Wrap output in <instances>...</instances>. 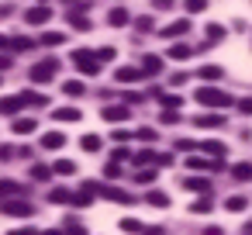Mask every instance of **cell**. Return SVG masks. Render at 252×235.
<instances>
[{
    "label": "cell",
    "mask_w": 252,
    "mask_h": 235,
    "mask_svg": "<svg viewBox=\"0 0 252 235\" xmlns=\"http://www.w3.org/2000/svg\"><path fill=\"white\" fill-rule=\"evenodd\" d=\"M159 69H162V59L159 56H145L142 59V76H156Z\"/></svg>",
    "instance_id": "obj_18"
},
{
    "label": "cell",
    "mask_w": 252,
    "mask_h": 235,
    "mask_svg": "<svg viewBox=\"0 0 252 235\" xmlns=\"http://www.w3.org/2000/svg\"><path fill=\"white\" fill-rule=\"evenodd\" d=\"M104 173H107V176H118V173H121V166H118V163H107V169H104Z\"/></svg>",
    "instance_id": "obj_51"
},
{
    "label": "cell",
    "mask_w": 252,
    "mask_h": 235,
    "mask_svg": "<svg viewBox=\"0 0 252 235\" xmlns=\"http://www.w3.org/2000/svg\"><path fill=\"white\" fill-rule=\"evenodd\" d=\"M200 235H224V232H221V228H218V225H211V228H204V232H200Z\"/></svg>",
    "instance_id": "obj_54"
},
{
    "label": "cell",
    "mask_w": 252,
    "mask_h": 235,
    "mask_svg": "<svg viewBox=\"0 0 252 235\" xmlns=\"http://www.w3.org/2000/svg\"><path fill=\"white\" fill-rule=\"evenodd\" d=\"M94 59H97V63H111V59H114V49H111V45H104V49H97V52H94Z\"/></svg>",
    "instance_id": "obj_38"
},
{
    "label": "cell",
    "mask_w": 252,
    "mask_h": 235,
    "mask_svg": "<svg viewBox=\"0 0 252 235\" xmlns=\"http://www.w3.org/2000/svg\"><path fill=\"white\" fill-rule=\"evenodd\" d=\"M52 173H59V176H73V173H76V163H73V159H59V163L52 166Z\"/></svg>",
    "instance_id": "obj_28"
},
{
    "label": "cell",
    "mask_w": 252,
    "mask_h": 235,
    "mask_svg": "<svg viewBox=\"0 0 252 235\" xmlns=\"http://www.w3.org/2000/svg\"><path fill=\"white\" fill-rule=\"evenodd\" d=\"M131 159H135V166H149V163H156V152H149V149H142V152H135Z\"/></svg>",
    "instance_id": "obj_34"
},
{
    "label": "cell",
    "mask_w": 252,
    "mask_h": 235,
    "mask_svg": "<svg viewBox=\"0 0 252 235\" xmlns=\"http://www.w3.org/2000/svg\"><path fill=\"white\" fill-rule=\"evenodd\" d=\"M245 232H252V221H249V225H245Z\"/></svg>",
    "instance_id": "obj_58"
},
{
    "label": "cell",
    "mask_w": 252,
    "mask_h": 235,
    "mask_svg": "<svg viewBox=\"0 0 252 235\" xmlns=\"http://www.w3.org/2000/svg\"><path fill=\"white\" fill-rule=\"evenodd\" d=\"M187 56H190V45H183V42L169 45V59H187Z\"/></svg>",
    "instance_id": "obj_31"
},
{
    "label": "cell",
    "mask_w": 252,
    "mask_h": 235,
    "mask_svg": "<svg viewBox=\"0 0 252 235\" xmlns=\"http://www.w3.org/2000/svg\"><path fill=\"white\" fill-rule=\"evenodd\" d=\"M100 194H104L107 201H114V204H131V194L121 190V187H100Z\"/></svg>",
    "instance_id": "obj_10"
},
{
    "label": "cell",
    "mask_w": 252,
    "mask_h": 235,
    "mask_svg": "<svg viewBox=\"0 0 252 235\" xmlns=\"http://www.w3.org/2000/svg\"><path fill=\"white\" fill-rule=\"evenodd\" d=\"M63 235H87V232H83V225H80V221H73V218H69V221H63Z\"/></svg>",
    "instance_id": "obj_37"
},
{
    "label": "cell",
    "mask_w": 252,
    "mask_h": 235,
    "mask_svg": "<svg viewBox=\"0 0 252 235\" xmlns=\"http://www.w3.org/2000/svg\"><path fill=\"white\" fill-rule=\"evenodd\" d=\"M111 138L121 145V142H128V138H131V132H125V128H114V132H111Z\"/></svg>",
    "instance_id": "obj_42"
},
{
    "label": "cell",
    "mask_w": 252,
    "mask_h": 235,
    "mask_svg": "<svg viewBox=\"0 0 252 235\" xmlns=\"http://www.w3.org/2000/svg\"><path fill=\"white\" fill-rule=\"evenodd\" d=\"M21 194H25L21 183H14V180H0V201H11V197H21Z\"/></svg>",
    "instance_id": "obj_11"
},
{
    "label": "cell",
    "mask_w": 252,
    "mask_h": 235,
    "mask_svg": "<svg viewBox=\"0 0 252 235\" xmlns=\"http://www.w3.org/2000/svg\"><path fill=\"white\" fill-rule=\"evenodd\" d=\"M190 211H193V214H207V211H211V197H197V201L190 204Z\"/></svg>",
    "instance_id": "obj_36"
},
{
    "label": "cell",
    "mask_w": 252,
    "mask_h": 235,
    "mask_svg": "<svg viewBox=\"0 0 252 235\" xmlns=\"http://www.w3.org/2000/svg\"><path fill=\"white\" fill-rule=\"evenodd\" d=\"M38 235H63V228H49V232H38Z\"/></svg>",
    "instance_id": "obj_56"
},
{
    "label": "cell",
    "mask_w": 252,
    "mask_h": 235,
    "mask_svg": "<svg viewBox=\"0 0 252 235\" xmlns=\"http://www.w3.org/2000/svg\"><path fill=\"white\" fill-rule=\"evenodd\" d=\"M125 159H128V149H121V145H118V149L111 152V163H118V166H121Z\"/></svg>",
    "instance_id": "obj_43"
},
{
    "label": "cell",
    "mask_w": 252,
    "mask_h": 235,
    "mask_svg": "<svg viewBox=\"0 0 252 235\" xmlns=\"http://www.w3.org/2000/svg\"><path fill=\"white\" fill-rule=\"evenodd\" d=\"M231 176H235V180H242V183H245V180H252V163H235V166H231Z\"/></svg>",
    "instance_id": "obj_25"
},
{
    "label": "cell",
    "mask_w": 252,
    "mask_h": 235,
    "mask_svg": "<svg viewBox=\"0 0 252 235\" xmlns=\"http://www.w3.org/2000/svg\"><path fill=\"white\" fill-rule=\"evenodd\" d=\"M235 107H238L242 114H252V97H242V101H235Z\"/></svg>",
    "instance_id": "obj_44"
},
{
    "label": "cell",
    "mask_w": 252,
    "mask_h": 235,
    "mask_svg": "<svg viewBox=\"0 0 252 235\" xmlns=\"http://www.w3.org/2000/svg\"><path fill=\"white\" fill-rule=\"evenodd\" d=\"M183 187H187V190H193V194H204V197L211 194V180H204V176H187V180H183Z\"/></svg>",
    "instance_id": "obj_9"
},
{
    "label": "cell",
    "mask_w": 252,
    "mask_h": 235,
    "mask_svg": "<svg viewBox=\"0 0 252 235\" xmlns=\"http://www.w3.org/2000/svg\"><path fill=\"white\" fill-rule=\"evenodd\" d=\"M135 180H138V183H152V180H156V169H142Z\"/></svg>",
    "instance_id": "obj_46"
},
{
    "label": "cell",
    "mask_w": 252,
    "mask_h": 235,
    "mask_svg": "<svg viewBox=\"0 0 252 235\" xmlns=\"http://www.w3.org/2000/svg\"><path fill=\"white\" fill-rule=\"evenodd\" d=\"M56 69H59V63H56V59H45V63H38V66L32 69V83H49V80L56 76Z\"/></svg>",
    "instance_id": "obj_4"
},
{
    "label": "cell",
    "mask_w": 252,
    "mask_h": 235,
    "mask_svg": "<svg viewBox=\"0 0 252 235\" xmlns=\"http://www.w3.org/2000/svg\"><path fill=\"white\" fill-rule=\"evenodd\" d=\"M38 42H42L45 49H56V45H63V42H66V35H63V32H45Z\"/></svg>",
    "instance_id": "obj_23"
},
{
    "label": "cell",
    "mask_w": 252,
    "mask_h": 235,
    "mask_svg": "<svg viewBox=\"0 0 252 235\" xmlns=\"http://www.w3.org/2000/svg\"><path fill=\"white\" fill-rule=\"evenodd\" d=\"M156 7H159V11H166V7H173V0H156Z\"/></svg>",
    "instance_id": "obj_55"
},
{
    "label": "cell",
    "mask_w": 252,
    "mask_h": 235,
    "mask_svg": "<svg viewBox=\"0 0 252 235\" xmlns=\"http://www.w3.org/2000/svg\"><path fill=\"white\" fill-rule=\"evenodd\" d=\"M4 66H11V59H7V56H0V69H4Z\"/></svg>",
    "instance_id": "obj_57"
},
{
    "label": "cell",
    "mask_w": 252,
    "mask_h": 235,
    "mask_svg": "<svg viewBox=\"0 0 252 235\" xmlns=\"http://www.w3.org/2000/svg\"><path fill=\"white\" fill-rule=\"evenodd\" d=\"M21 107H25V104H21V97H18V94H14V97H0V114H11V118H14Z\"/></svg>",
    "instance_id": "obj_13"
},
{
    "label": "cell",
    "mask_w": 252,
    "mask_h": 235,
    "mask_svg": "<svg viewBox=\"0 0 252 235\" xmlns=\"http://www.w3.org/2000/svg\"><path fill=\"white\" fill-rule=\"evenodd\" d=\"M142 235H162V228H159V225H152V228H142Z\"/></svg>",
    "instance_id": "obj_53"
},
{
    "label": "cell",
    "mask_w": 252,
    "mask_h": 235,
    "mask_svg": "<svg viewBox=\"0 0 252 235\" xmlns=\"http://www.w3.org/2000/svg\"><path fill=\"white\" fill-rule=\"evenodd\" d=\"M80 145H83L87 152H97V149H100V135H83V138H80Z\"/></svg>",
    "instance_id": "obj_33"
},
{
    "label": "cell",
    "mask_w": 252,
    "mask_h": 235,
    "mask_svg": "<svg viewBox=\"0 0 252 235\" xmlns=\"http://www.w3.org/2000/svg\"><path fill=\"white\" fill-rule=\"evenodd\" d=\"M18 97H21V104H28V107H49V97H45V94L25 90V94H18Z\"/></svg>",
    "instance_id": "obj_12"
},
{
    "label": "cell",
    "mask_w": 252,
    "mask_h": 235,
    "mask_svg": "<svg viewBox=\"0 0 252 235\" xmlns=\"http://www.w3.org/2000/svg\"><path fill=\"white\" fill-rule=\"evenodd\" d=\"M138 138H142V142H156V132H152V128H138Z\"/></svg>",
    "instance_id": "obj_48"
},
{
    "label": "cell",
    "mask_w": 252,
    "mask_h": 235,
    "mask_svg": "<svg viewBox=\"0 0 252 235\" xmlns=\"http://www.w3.org/2000/svg\"><path fill=\"white\" fill-rule=\"evenodd\" d=\"M0 211H4V214H11V218H32V214H35V207H32L28 201H21V197L0 201Z\"/></svg>",
    "instance_id": "obj_3"
},
{
    "label": "cell",
    "mask_w": 252,
    "mask_h": 235,
    "mask_svg": "<svg viewBox=\"0 0 252 235\" xmlns=\"http://www.w3.org/2000/svg\"><path fill=\"white\" fill-rule=\"evenodd\" d=\"M135 28H138V32H152V14H149V18H138Z\"/></svg>",
    "instance_id": "obj_45"
},
{
    "label": "cell",
    "mask_w": 252,
    "mask_h": 235,
    "mask_svg": "<svg viewBox=\"0 0 252 235\" xmlns=\"http://www.w3.org/2000/svg\"><path fill=\"white\" fill-rule=\"evenodd\" d=\"M224 211L242 214V211H245V197H228V201H224Z\"/></svg>",
    "instance_id": "obj_32"
},
{
    "label": "cell",
    "mask_w": 252,
    "mask_h": 235,
    "mask_svg": "<svg viewBox=\"0 0 252 235\" xmlns=\"http://www.w3.org/2000/svg\"><path fill=\"white\" fill-rule=\"evenodd\" d=\"M193 97H197V104H200V107H228V104H231V97H228V94H221L218 87H200Z\"/></svg>",
    "instance_id": "obj_1"
},
{
    "label": "cell",
    "mask_w": 252,
    "mask_h": 235,
    "mask_svg": "<svg viewBox=\"0 0 252 235\" xmlns=\"http://www.w3.org/2000/svg\"><path fill=\"white\" fill-rule=\"evenodd\" d=\"M187 83V73H173V87H183Z\"/></svg>",
    "instance_id": "obj_50"
},
{
    "label": "cell",
    "mask_w": 252,
    "mask_h": 235,
    "mask_svg": "<svg viewBox=\"0 0 252 235\" xmlns=\"http://www.w3.org/2000/svg\"><path fill=\"white\" fill-rule=\"evenodd\" d=\"M128 21H131V18H128V11H125V7H114V11L107 14V25H111V28H125Z\"/></svg>",
    "instance_id": "obj_17"
},
{
    "label": "cell",
    "mask_w": 252,
    "mask_h": 235,
    "mask_svg": "<svg viewBox=\"0 0 252 235\" xmlns=\"http://www.w3.org/2000/svg\"><path fill=\"white\" fill-rule=\"evenodd\" d=\"M11 128H14V135H32V132L38 128V121H35V118H14Z\"/></svg>",
    "instance_id": "obj_15"
},
{
    "label": "cell",
    "mask_w": 252,
    "mask_h": 235,
    "mask_svg": "<svg viewBox=\"0 0 252 235\" xmlns=\"http://www.w3.org/2000/svg\"><path fill=\"white\" fill-rule=\"evenodd\" d=\"M187 32H190V21H187V18H180V21H173V25L162 28L166 38H176V35H187Z\"/></svg>",
    "instance_id": "obj_14"
},
{
    "label": "cell",
    "mask_w": 252,
    "mask_h": 235,
    "mask_svg": "<svg viewBox=\"0 0 252 235\" xmlns=\"http://www.w3.org/2000/svg\"><path fill=\"white\" fill-rule=\"evenodd\" d=\"M63 90H66L69 97H80V94H83V83H80V80H66V87H63Z\"/></svg>",
    "instance_id": "obj_39"
},
{
    "label": "cell",
    "mask_w": 252,
    "mask_h": 235,
    "mask_svg": "<svg viewBox=\"0 0 252 235\" xmlns=\"http://www.w3.org/2000/svg\"><path fill=\"white\" fill-rule=\"evenodd\" d=\"M156 97L162 101L166 111H180V107H183V97H173V94H156Z\"/></svg>",
    "instance_id": "obj_27"
},
{
    "label": "cell",
    "mask_w": 252,
    "mask_h": 235,
    "mask_svg": "<svg viewBox=\"0 0 252 235\" xmlns=\"http://www.w3.org/2000/svg\"><path fill=\"white\" fill-rule=\"evenodd\" d=\"M49 176H52V166H42V163L32 166V180H49Z\"/></svg>",
    "instance_id": "obj_35"
},
{
    "label": "cell",
    "mask_w": 252,
    "mask_h": 235,
    "mask_svg": "<svg viewBox=\"0 0 252 235\" xmlns=\"http://www.w3.org/2000/svg\"><path fill=\"white\" fill-rule=\"evenodd\" d=\"M128 114H131L128 104H107V107H104V118H107V121H128Z\"/></svg>",
    "instance_id": "obj_8"
},
{
    "label": "cell",
    "mask_w": 252,
    "mask_h": 235,
    "mask_svg": "<svg viewBox=\"0 0 252 235\" xmlns=\"http://www.w3.org/2000/svg\"><path fill=\"white\" fill-rule=\"evenodd\" d=\"M193 125H197V128H221L224 118H221V114H211V111H200V114L193 118Z\"/></svg>",
    "instance_id": "obj_6"
},
{
    "label": "cell",
    "mask_w": 252,
    "mask_h": 235,
    "mask_svg": "<svg viewBox=\"0 0 252 235\" xmlns=\"http://www.w3.org/2000/svg\"><path fill=\"white\" fill-rule=\"evenodd\" d=\"M52 118H56V121H80V111H76V107H56Z\"/></svg>",
    "instance_id": "obj_24"
},
{
    "label": "cell",
    "mask_w": 252,
    "mask_h": 235,
    "mask_svg": "<svg viewBox=\"0 0 252 235\" xmlns=\"http://www.w3.org/2000/svg\"><path fill=\"white\" fill-rule=\"evenodd\" d=\"M204 35H207V45H218V42L224 38V28H221V25H207Z\"/></svg>",
    "instance_id": "obj_26"
},
{
    "label": "cell",
    "mask_w": 252,
    "mask_h": 235,
    "mask_svg": "<svg viewBox=\"0 0 252 235\" xmlns=\"http://www.w3.org/2000/svg\"><path fill=\"white\" fill-rule=\"evenodd\" d=\"M145 201H149L152 207H166V204H169V197H166L162 190H149V194H145Z\"/></svg>",
    "instance_id": "obj_30"
},
{
    "label": "cell",
    "mask_w": 252,
    "mask_h": 235,
    "mask_svg": "<svg viewBox=\"0 0 252 235\" xmlns=\"http://www.w3.org/2000/svg\"><path fill=\"white\" fill-rule=\"evenodd\" d=\"M42 145H45V149H63V145H66V135H63V132H45V135H42Z\"/></svg>",
    "instance_id": "obj_19"
},
{
    "label": "cell",
    "mask_w": 252,
    "mask_h": 235,
    "mask_svg": "<svg viewBox=\"0 0 252 235\" xmlns=\"http://www.w3.org/2000/svg\"><path fill=\"white\" fill-rule=\"evenodd\" d=\"M121 232H142V221H135V218H121Z\"/></svg>",
    "instance_id": "obj_40"
},
{
    "label": "cell",
    "mask_w": 252,
    "mask_h": 235,
    "mask_svg": "<svg viewBox=\"0 0 252 235\" xmlns=\"http://www.w3.org/2000/svg\"><path fill=\"white\" fill-rule=\"evenodd\" d=\"M49 201H52V204H73V194H69L66 187H56V190L49 194Z\"/></svg>",
    "instance_id": "obj_29"
},
{
    "label": "cell",
    "mask_w": 252,
    "mask_h": 235,
    "mask_svg": "<svg viewBox=\"0 0 252 235\" xmlns=\"http://www.w3.org/2000/svg\"><path fill=\"white\" fill-rule=\"evenodd\" d=\"M66 21H69L76 32H87V28H90V18H87L83 11H73V14H66Z\"/></svg>",
    "instance_id": "obj_21"
},
{
    "label": "cell",
    "mask_w": 252,
    "mask_h": 235,
    "mask_svg": "<svg viewBox=\"0 0 252 235\" xmlns=\"http://www.w3.org/2000/svg\"><path fill=\"white\" fill-rule=\"evenodd\" d=\"M197 76L207 80V83H218V80L224 76V69H221V66H204V69H197Z\"/></svg>",
    "instance_id": "obj_22"
},
{
    "label": "cell",
    "mask_w": 252,
    "mask_h": 235,
    "mask_svg": "<svg viewBox=\"0 0 252 235\" xmlns=\"http://www.w3.org/2000/svg\"><path fill=\"white\" fill-rule=\"evenodd\" d=\"M187 11H190V14H200V11H207V0H187Z\"/></svg>",
    "instance_id": "obj_41"
},
{
    "label": "cell",
    "mask_w": 252,
    "mask_h": 235,
    "mask_svg": "<svg viewBox=\"0 0 252 235\" xmlns=\"http://www.w3.org/2000/svg\"><path fill=\"white\" fill-rule=\"evenodd\" d=\"M7 235H38L35 228H14V232H7Z\"/></svg>",
    "instance_id": "obj_52"
},
{
    "label": "cell",
    "mask_w": 252,
    "mask_h": 235,
    "mask_svg": "<svg viewBox=\"0 0 252 235\" xmlns=\"http://www.w3.org/2000/svg\"><path fill=\"white\" fill-rule=\"evenodd\" d=\"M200 152H204L207 159H214V163H221V156H224V145L211 138V142H204V145H200Z\"/></svg>",
    "instance_id": "obj_16"
},
{
    "label": "cell",
    "mask_w": 252,
    "mask_h": 235,
    "mask_svg": "<svg viewBox=\"0 0 252 235\" xmlns=\"http://www.w3.org/2000/svg\"><path fill=\"white\" fill-rule=\"evenodd\" d=\"M38 4H45V0H38Z\"/></svg>",
    "instance_id": "obj_59"
},
{
    "label": "cell",
    "mask_w": 252,
    "mask_h": 235,
    "mask_svg": "<svg viewBox=\"0 0 252 235\" xmlns=\"http://www.w3.org/2000/svg\"><path fill=\"white\" fill-rule=\"evenodd\" d=\"M14 152H18V149H14V145H0V163H7V159H11V156H14Z\"/></svg>",
    "instance_id": "obj_47"
},
{
    "label": "cell",
    "mask_w": 252,
    "mask_h": 235,
    "mask_svg": "<svg viewBox=\"0 0 252 235\" xmlns=\"http://www.w3.org/2000/svg\"><path fill=\"white\" fill-rule=\"evenodd\" d=\"M114 80H118V83H138V80H145V76H142V69H135V66H121V69L114 73Z\"/></svg>",
    "instance_id": "obj_7"
},
{
    "label": "cell",
    "mask_w": 252,
    "mask_h": 235,
    "mask_svg": "<svg viewBox=\"0 0 252 235\" xmlns=\"http://www.w3.org/2000/svg\"><path fill=\"white\" fill-rule=\"evenodd\" d=\"M52 18V11H49V4H35L32 11H25V21L28 25H45Z\"/></svg>",
    "instance_id": "obj_5"
},
{
    "label": "cell",
    "mask_w": 252,
    "mask_h": 235,
    "mask_svg": "<svg viewBox=\"0 0 252 235\" xmlns=\"http://www.w3.org/2000/svg\"><path fill=\"white\" fill-rule=\"evenodd\" d=\"M187 166H190V169H218L221 163H214V159H207V156H190Z\"/></svg>",
    "instance_id": "obj_20"
},
{
    "label": "cell",
    "mask_w": 252,
    "mask_h": 235,
    "mask_svg": "<svg viewBox=\"0 0 252 235\" xmlns=\"http://www.w3.org/2000/svg\"><path fill=\"white\" fill-rule=\"evenodd\" d=\"M73 63L80 66V73H83V76H97V73H100V63L94 59V52H90V49H76V52H73Z\"/></svg>",
    "instance_id": "obj_2"
},
{
    "label": "cell",
    "mask_w": 252,
    "mask_h": 235,
    "mask_svg": "<svg viewBox=\"0 0 252 235\" xmlns=\"http://www.w3.org/2000/svg\"><path fill=\"white\" fill-rule=\"evenodd\" d=\"M162 121H166V125H173V121H180V111H162Z\"/></svg>",
    "instance_id": "obj_49"
}]
</instances>
